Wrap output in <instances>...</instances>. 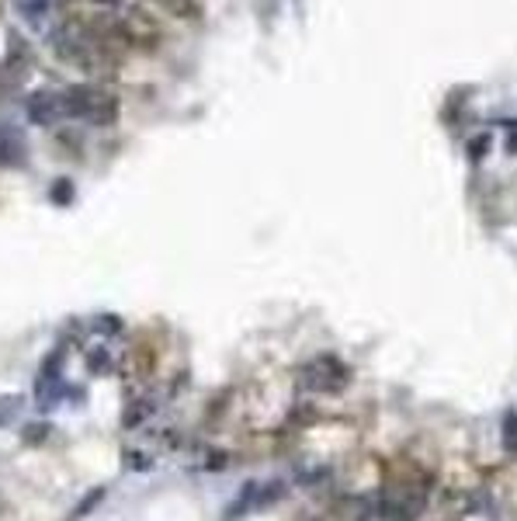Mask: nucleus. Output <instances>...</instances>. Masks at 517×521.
<instances>
[{"mask_svg":"<svg viewBox=\"0 0 517 521\" xmlns=\"http://www.w3.org/2000/svg\"><path fill=\"white\" fill-rule=\"evenodd\" d=\"M18 410H21V396H0V427H4L11 417H18Z\"/></svg>","mask_w":517,"mask_h":521,"instance_id":"obj_12","label":"nucleus"},{"mask_svg":"<svg viewBox=\"0 0 517 521\" xmlns=\"http://www.w3.org/2000/svg\"><path fill=\"white\" fill-rule=\"evenodd\" d=\"M94 327H98L101 334H108V337H115V334H122V330H125V324H122V317H118V313H101Z\"/></svg>","mask_w":517,"mask_h":521,"instance_id":"obj_11","label":"nucleus"},{"mask_svg":"<svg viewBox=\"0 0 517 521\" xmlns=\"http://www.w3.org/2000/svg\"><path fill=\"white\" fill-rule=\"evenodd\" d=\"M49 434H53V424H49V421H32V424L21 427V438H25L28 445H46Z\"/></svg>","mask_w":517,"mask_h":521,"instance_id":"obj_8","label":"nucleus"},{"mask_svg":"<svg viewBox=\"0 0 517 521\" xmlns=\"http://www.w3.org/2000/svg\"><path fill=\"white\" fill-rule=\"evenodd\" d=\"M125 459H129V462H132V469H146V466H149V459H146V455H143V452H129V455H125Z\"/></svg>","mask_w":517,"mask_h":521,"instance_id":"obj_16","label":"nucleus"},{"mask_svg":"<svg viewBox=\"0 0 517 521\" xmlns=\"http://www.w3.org/2000/svg\"><path fill=\"white\" fill-rule=\"evenodd\" d=\"M105 497H108V490H105V486H94V490H87V493H84V500L73 507V514H70V518H73V521L87 518V514H91L98 504H105Z\"/></svg>","mask_w":517,"mask_h":521,"instance_id":"obj_7","label":"nucleus"},{"mask_svg":"<svg viewBox=\"0 0 517 521\" xmlns=\"http://www.w3.org/2000/svg\"><path fill=\"white\" fill-rule=\"evenodd\" d=\"M0 167H25V139L15 125H0Z\"/></svg>","mask_w":517,"mask_h":521,"instance_id":"obj_4","label":"nucleus"},{"mask_svg":"<svg viewBox=\"0 0 517 521\" xmlns=\"http://www.w3.org/2000/svg\"><path fill=\"white\" fill-rule=\"evenodd\" d=\"M25 115H28L32 125L53 129V125L63 118V101H60V94H53V91H35V94L25 101Z\"/></svg>","mask_w":517,"mask_h":521,"instance_id":"obj_2","label":"nucleus"},{"mask_svg":"<svg viewBox=\"0 0 517 521\" xmlns=\"http://www.w3.org/2000/svg\"><path fill=\"white\" fill-rule=\"evenodd\" d=\"M503 445L514 452L517 448V410H510L507 417H503Z\"/></svg>","mask_w":517,"mask_h":521,"instance_id":"obj_13","label":"nucleus"},{"mask_svg":"<svg viewBox=\"0 0 517 521\" xmlns=\"http://www.w3.org/2000/svg\"><path fill=\"white\" fill-rule=\"evenodd\" d=\"M486 146H489V136H479V139H475V143H472V157H475V160H479V153H482V150H486Z\"/></svg>","mask_w":517,"mask_h":521,"instance_id":"obj_17","label":"nucleus"},{"mask_svg":"<svg viewBox=\"0 0 517 521\" xmlns=\"http://www.w3.org/2000/svg\"><path fill=\"white\" fill-rule=\"evenodd\" d=\"M8 46H11V53H8V70L18 77V63L25 67V63L32 60V49H28V42H25V39H18V35H11V39H8Z\"/></svg>","mask_w":517,"mask_h":521,"instance_id":"obj_6","label":"nucleus"},{"mask_svg":"<svg viewBox=\"0 0 517 521\" xmlns=\"http://www.w3.org/2000/svg\"><path fill=\"white\" fill-rule=\"evenodd\" d=\"M87 372L98 376V372H111V355L105 348H91L87 351Z\"/></svg>","mask_w":517,"mask_h":521,"instance_id":"obj_10","label":"nucleus"},{"mask_svg":"<svg viewBox=\"0 0 517 521\" xmlns=\"http://www.w3.org/2000/svg\"><path fill=\"white\" fill-rule=\"evenodd\" d=\"M73 202H77V184H73V177H56V181L49 184V205L70 209Z\"/></svg>","mask_w":517,"mask_h":521,"instance_id":"obj_5","label":"nucleus"},{"mask_svg":"<svg viewBox=\"0 0 517 521\" xmlns=\"http://www.w3.org/2000/svg\"><path fill=\"white\" fill-rule=\"evenodd\" d=\"M66 396H70V386L63 382V376H60V379H53V376H39V379H35V407H39L42 414L56 410Z\"/></svg>","mask_w":517,"mask_h":521,"instance_id":"obj_3","label":"nucleus"},{"mask_svg":"<svg viewBox=\"0 0 517 521\" xmlns=\"http://www.w3.org/2000/svg\"><path fill=\"white\" fill-rule=\"evenodd\" d=\"M146 414H149V407H146V403H132V407L122 414V424H125V427H136Z\"/></svg>","mask_w":517,"mask_h":521,"instance_id":"obj_14","label":"nucleus"},{"mask_svg":"<svg viewBox=\"0 0 517 521\" xmlns=\"http://www.w3.org/2000/svg\"><path fill=\"white\" fill-rule=\"evenodd\" d=\"M60 101H63V118H91L105 98L91 84H73L60 94Z\"/></svg>","mask_w":517,"mask_h":521,"instance_id":"obj_1","label":"nucleus"},{"mask_svg":"<svg viewBox=\"0 0 517 521\" xmlns=\"http://www.w3.org/2000/svg\"><path fill=\"white\" fill-rule=\"evenodd\" d=\"M28 25H42V18H49L53 15V4H28V0H21V4L15 8Z\"/></svg>","mask_w":517,"mask_h":521,"instance_id":"obj_9","label":"nucleus"},{"mask_svg":"<svg viewBox=\"0 0 517 521\" xmlns=\"http://www.w3.org/2000/svg\"><path fill=\"white\" fill-rule=\"evenodd\" d=\"M222 466H226V455H222V452H208V459H205V469H215V473H219Z\"/></svg>","mask_w":517,"mask_h":521,"instance_id":"obj_15","label":"nucleus"}]
</instances>
